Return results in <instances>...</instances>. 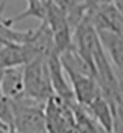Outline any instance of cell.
Wrapping results in <instances>:
<instances>
[{"mask_svg":"<svg viewBox=\"0 0 123 133\" xmlns=\"http://www.w3.org/2000/svg\"><path fill=\"white\" fill-rule=\"evenodd\" d=\"M46 103L22 96L12 99L11 133H48Z\"/></svg>","mask_w":123,"mask_h":133,"instance_id":"cell-1","label":"cell"},{"mask_svg":"<svg viewBox=\"0 0 123 133\" xmlns=\"http://www.w3.org/2000/svg\"><path fill=\"white\" fill-rule=\"evenodd\" d=\"M48 58L40 55L24 65V95L42 103L54 96Z\"/></svg>","mask_w":123,"mask_h":133,"instance_id":"cell-2","label":"cell"},{"mask_svg":"<svg viewBox=\"0 0 123 133\" xmlns=\"http://www.w3.org/2000/svg\"><path fill=\"white\" fill-rule=\"evenodd\" d=\"M46 121L48 133H77L74 109L56 95L46 103Z\"/></svg>","mask_w":123,"mask_h":133,"instance_id":"cell-3","label":"cell"},{"mask_svg":"<svg viewBox=\"0 0 123 133\" xmlns=\"http://www.w3.org/2000/svg\"><path fill=\"white\" fill-rule=\"evenodd\" d=\"M40 55L41 53L29 41L12 42L0 40V70L25 65Z\"/></svg>","mask_w":123,"mask_h":133,"instance_id":"cell-4","label":"cell"},{"mask_svg":"<svg viewBox=\"0 0 123 133\" xmlns=\"http://www.w3.org/2000/svg\"><path fill=\"white\" fill-rule=\"evenodd\" d=\"M0 82L3 92L11 101L24 96V65L3 69Z\"/></svg>","mask_w":123,"mask_h":133,"instance_id":"cell-5","label":"cell"},{"mask_svg":"<svg viewBox=\"0 0 123 133\" xmlns=\"http://www.w3.org/2000/svg\"><path fill=\"white\" fill-rule=\"evenodd\" d=\"M113 111V125L112 131L115 133H123V107H116Z\"/></svg>","mask_w":123,"mask_h":133,"instance_id":"cell-6","label":"cell"},{"mask_svg":"<svg viewBox=\"0 0 123 133\" xmlns=\"http://www.w3.org/2000/svg\"><path fill=\"white\" fill-rule=\"evenodd\" d=\"M115 3H116V5L118 6V9L123 12V0H116Z\"/></svg>","mask_w":123,"mask_h":133,"instance_id":"cell-7","label":"cell"}]
</instances>
